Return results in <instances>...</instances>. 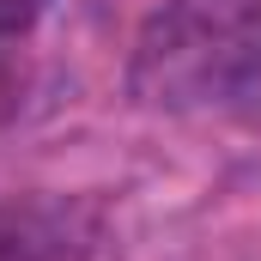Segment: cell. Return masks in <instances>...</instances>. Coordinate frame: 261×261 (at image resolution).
I'll return each mask as SVG.
<instances>
[{
    "label": "cell",
    "instance_id": "6da1fadb",
    "mask_svg": "<svg viewBox=\"0 0 261 261\" xmlns=\"http://www.w3.org/2000/svg\"><path fill=\"white\" fill-rule=\"evenodd\" d=\"M128 79L158 110L249 97L261 85V0H170L140 31Z\"/></svg>",
    "mask_w": 261,
    "mask_h": 261
},
{
    "label": "cell",
    "instance_id": "7a4b0ae2",
    "mask_svg": "<svg viewBox=\"0 0 261 261\" xmlns=\"http://www.w3.org/2000/svg\"><path fill=\"white\" fill-rule=\"evenodd\" d=\"M43 6H49V0H0V37L31 31V24L43 18Z\"/></svg>",
    "mask_w": 261,
    "mask_h": 261
}]
</instances>
